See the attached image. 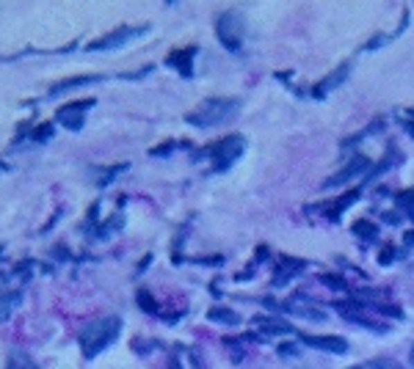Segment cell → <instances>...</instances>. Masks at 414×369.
<instances>
[{
  "instance_id": "cb8c5ba5",
  "label": "cell",
  "mask_w": 414,
  "mask_h": 369,
  "mask_svg": "<svg viewBox=\"0 0 414 369\" xmlns=\"http://www.w3.org/2000/svg\"><path fill=\"white\" fill-rule=\"evenodd\" d=\"M279 353H282V356H298V350H296L293 345H282V348H279Z\"/></svg>"
},
{
  "instance_id": "e0dca14e",
  "label": "cell",
  "mask_w": 414,
  "mask_h": 369,
  "mask_svg": "<svg viewBox=\"0 0 414 369\" xmlns=\"http://www.w3.org/2000/svg\"><path fill=\"white\" fill-rule=\"evenodd\" d=\"M354 234L362 237V240H373L379 231H376L373 220H357V223H354Z\"/></svg>"
},
{
  "instance_id": "52a82bcc",
  "label": "cell",
  "mask_w": 414,
  "mask_h": 369,
  "mask_svg": "<svg viewBox=\"0 0 414 369\" xmlns=\"http://www.w3.org/2000/svg\"><path fill=\"white\" fill-rule=\"evenodd\" d=\"M301 342H304L307 348L326 350V353H334V356L348 353V342H345L343 337H309V334H301Z\"/></svg>"
},
{
  "instance_id": "603a6c76",
  "label": "cell",
  "mask_w": 414,
  "mask_h": 369,
  "mask_svg": "<svg viewBox=\"0 0 414 369\" xmlns=\"http://www.w3.org/2000/svg\"><path fill=\"white\" fill-rule=\"evenodd\" d=\"M398 204H404V207H414V190H404V193L398 196Z\"/></svg>"
},
{
  "instance_id": "7402d4cb",
  "label": "cell",
  "mask_w": 414,
  "mask_h": 369,
  "mask_svg": "<svg viewBox=\"0 0 414 369\" xmlns=\"http://www.w3.org/2000/svg\"><path fill=\"white\" fill-rule=\"evenodd\" d=\"M53 135V124H42L39 130H36V135H33V141H47Z\"/></svg>"
},
{
  "instance_id": "9a60e30c",
  "label": "cell",
  "mask_w": 414,
  "mask_h": 369,
  "mask_svg": "<svg viewBox=\"0 0 414 369\" xmlns=\"http://www.w3.org/2000/svg\"><path fill=\"white\" fill-rule=\"evenodd\" d=\"M298 273H304V262H298V259H282V265H279V273H276V284L285 278H293V276H298Z\"/></svg>"
},
{
  "instance_id": "2e32d148",
  "label": "cell",
  "mask_w": 414,
  "mask_h": 369,
  "mask_svg": "<svg viewBox=\"0 0 414 369\" xmlns=\"http://www.w3.org/2000/svg\"><path fill=\"white\" fill-rule=\"evenodd\" d=\"M357 198H359V190H351V193H345V196H343V198H340V201H337L332 209H326V215H329V218H337V215H340L345 207H351Z\"/></svg>"
},
{
  "instance_id": "d4e9b609",
  "label": "cell",
  "mask_w": 414,
  "mask_h": 369,
  "mask_svg": "<svg viewBox=\"0 0 414 369\" xmlns=\"http://www.w3.org/2000/svg\"><path fill=\"white\" fill-rule=\"evenodd\" d=\"M404 243H406V245H414V231H409V234L404 237Z\"/></svg>"
},
{
  "instance_id": "ac0fdd59",
  "label": "cell",
  "mask_w": 414,
  "mask_h": 369,
  "mask_svg": "<svg viewBox=\"0 0 414 369\" xmlns=\"http://www.w3.org/2000/svg\"><path fill=\"white\" fill-rule=\"evenodd\" d=\"M136 301H138V306L147 312V314H158V303H155V298L147 292V290H138V295H136Z\"/></svg>"
},
{
  "instance_id": "44dd1931",
  "label": "cell",
  "mask_w": 414,
  "mask_h": 369,
  "mask_svg": "<svg viewBox=\"0 0 414 369\" xmlns=\"http://www.w3.org/2000/svg\"><path fill=\"white\" fill-rule=\"evenodd\" d=\"M370 369H404L398 361H393V359H376L373 364H370Z\"/></svg>"
},
{
  "instance_id": "484cf974",
  "label": "cell",
  "mask_w": 414,
  "mask_h": 369,
  "mask_svg": "<svg viewBox=\"0 0 414 369\" xmlns=\"http://www.w3.org/2000/svg\"><path fill=\"white\" fill-rule=\"evenodd\" d=\"M412 364H414V348H412Z\"/></svg>"
},
{
  "instance_id": "4fadbf2b",
  "label": "cell",
  "mask_w": 414,
  "mask_h": 369,
  "mask_svg": "<svg viewBox=\"0 0 414 369\" xmlns=\"http://www.w3.org/2000/svg\"><path fill=\"white\" fill-rule=\"evenodd\" d=\"M254 325L262 328V331H268V334H293V331H296L293 325H287V323H282V320H268V317H257Z\"/></svg>"
},
{
  "instance_id": "9c48e42d",
  "label": "cell",
  "mask_w": 414,
  "mask_h": 369,
  "mask_svg": "<svg viewBox=\"0 0 414 369\" xmlns=\"http://www.w3.org/2000/svg\"><path fill=\"white\" fill-rule=\"evenodd\" d=\"M362 171H368V158L357 155V158H354V160H351V163H348V166H345L340 174H334L332 180H326V182H323V187H337V184H345L348 180H351V177H359Z\"/></svg>"
},
{
  "instance_id": "277c9868",
  "label": "cell",
  "mask_w": 414,
  "mask_h": 369,
  "mask_svg": "<svg viewBox=\"0 0 414 369\" xmlns=\"http://www.w3.org/2000/svg\"><path fill=\"white\" fill-rule=\"evenodd\" d=\"M243 149H246V141L240 135H226L218 144H213L207 149V155L213 158V171H226L235 160H240Z\"/></svg>"
},
{
  "instance_id": "7c38bea8",
  "label": "cell",
  "mask_w": 414,
  "mask_h": 369,
  "mask_svg": "<svg viewBox=\"0 0 414 369\" xmlns=\"http://www.w3.org/2000/svg\"><path fill=\"white\" fill-rule=\"evenodd\" d=\"M207 320H210V323H224V325H237V323H240V314L232 312V309L218 306V309H210V312H207Z\"/></svg>"
},
{
  "instance_id": "d6986e66",
  "label": "cell",
  "mask_w": 414,
  "mask_h": 369,
  "mask_svg": "<svg viewBox=\"0 0 414 369\" xmlns=\"http://www.w3.org/2000/svg\"><path fill=\"white\" fill-rule=\"evenodd\" d=\"M321 281H323V284H332V290H348L345 278H340V276H329V273H323Z\"/></svg>"
},
{
  "instance_id": "3957f363",
  "label": "cell",
  "mask_w": 414,
  "mask_h": 369,
  "mask_svg": "<svg viewBox=\"0 0 414 369\" xmlns=\"http://www.w3.org/2000/svg\"><path fill=\"white\" fill-rule=\"evenodd\" d=\"M215 36L218 41L229 50V53H240L243 50V39H246V25L243 17L237 11H224L215 19Z\"/></svg>"
},
{
  "instance_id": "30bf717a",
  "label": "cell",
  "mask_w": 414,
  "mask_h": 369,
  "mask_svg": "<svg viewBox=\"0 0 414 369\" xmlns=\"http://www.w3.org/2000/svg\"><path fill=\"white\" fill-rule=\"evenodd\" d=\"M194 55H197V47H188V50H174L172 55H169V66L172 69H177L183 77H191L194 75Z\"/></svg>"
},
{
  "instance_id": "4316f807",
  "label": "cell",
  "mask_w": 414,
  "mask_h": 369,
  "mask_svg": "<svg viewBox=\"0 0 414 369\" xmlns=\"http://www.w3.org/2000/svg\"><path fill=\"white\" fill-rule=\"evenodd\" d=\"M354 369H365V367H354Z\"/></svg>"
},
{
  "instance_id": "6da1fadb",
  "label": "cell",
  "mask_w": 414,
  "mask_h": 369,
  "mask_svg": "<svg viewBox=\"0 0 414 369\" xmlns=\"http://www.w3.org/2000/svg\"><path fill=\"white\" fill-rule=\"evenodd\" d=\"M119 331H122V320L119 317H100V320L89 323L78 334V345H80L86 359H94V356H100L105 348H111L119 339Z\"/></svg>"
},
{
  "instance_id": "ba28073f",
  "label": "cell",
  "mask_w": 414,
  "mask_h": 369,
  "mask_svg": "<svg viewBox=\"0 0 414 369\" xmlns=\"http://www.w3.org/2000/svg\"><path fill=\"white\" fill-rule=\"evenodd\" d=\"M348 75H351V64H340V66H337V69H334L332 75H326V77H323V80H321V83L315 86L312 97H315V100H323V97H326L329 91H334L337 86H343Z\"/></svg>"
},
{
  "instance_id": "8992f818",
  "label": "cell",
  "mask_w": 414,
  "mask_h": 369,
  "mask_svg": "<svg viewBox=\"0 0 414 369\" xmlns=\"http://www.w3.org/2000/svg\"><path fill=\"white\" fill-rule=\"evenodd\" d=\"M94 108V100H80V102H72V105H64L58 113H55V122L72 133H80L83 130V122H86V111Z\"/></svg>"
},
{
  "instance_id": "5b68a950",
  "label": "cell",
  "mask_w": 414,
  "mask_h": 369,
  "mask_svg": "<svg viewBox=\"0 0 414 369\" xmlns=\"http://www.w3.org/2000/svg\"><path fill=\"white\" fill-rule=\"evenodd\" d=\"M147 30H150L147 25H141V28H133V25H122V28H116V30H111L108 36H102V39H97L94 44H89V50H91V53H105V50H119V47H125V44H130V41H136V39H141V36H144Z\"/></svg>"
},
{
  "instance_id": "8fae6325",
  "label": "cell",
  "mask_w": 414,
  "mask_h": 369,
  "mask_svg": "<svg viewBox=\"0 0 414 369\" xmlns=\"http://www.w3.org/2000/svg\"><path fill=\"white\" fill-rule=\"evenodd\" d=\"M97 80H100L97 75H80V77L61 80V83H55V86L50 88V97H58V94H64V91H72L75 86H86V83H97Z\"/></svg>"
},
{
  "instance_id": "5bb4252c",
  "label": "cell",
  "mask_w": 414,
  "mask_h": 369,
  "mask_svg": "<svg viewBox=\"0 0 414 369\" xmlns=\"http://www.w3.org/2000/svg\"><path fill=\"white\" fill-rule=\"evenodd\" d=\"M22 303V295L19 292H0V320H8L11 312Z\"/></svg>"
},
{
  "instance_id": "7a4b0ae2",
  "label": "cell",
  "mask_w": 414,
  "mask_h": 369,
  "mask_svg": "<svg viewBox=\"0 0 414 369\" xmlns=\"http://www.w3.org/2000/svg\"><path fill=\"white\" fill-rule=\"evenodd\" d=\"M237 108H240V102H237V100L210 97V100H205V102H202L194 113H188V116H186V122H188V124H194V127L210 130V127H218V124L229 122V119L237 113Z\"/></svg>"
},
{
  "instance_id": "ffe728a7",
  "label": "cell",
  "mask_w": 414,
  "mask_h": 369,
  "mask_svg": "<svg viewBox=\"0 0 414 369\" xmlns=\"http://www.w3.org/2000/svg\"><path fill=\"white\" fill-rule=\"evenodd\" d=\"M393 259H395V245L387 243V245L381 248V254H379V265H390Z\"/></svg>"
}]
</instances>
